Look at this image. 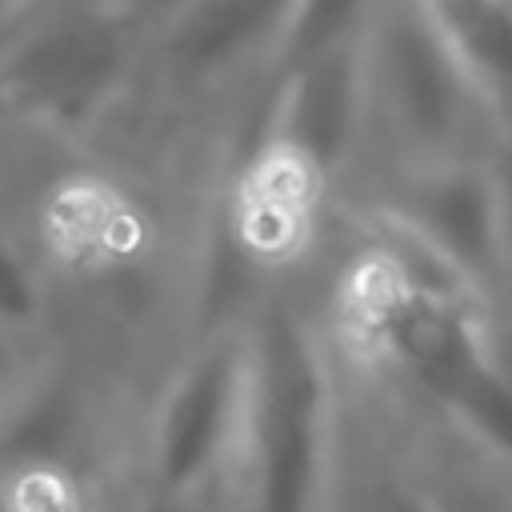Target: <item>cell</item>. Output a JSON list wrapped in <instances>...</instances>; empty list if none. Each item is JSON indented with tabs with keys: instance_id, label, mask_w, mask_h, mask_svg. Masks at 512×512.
I'll return each instance as SVG.
<instances>
[{
	"instance_id": "cell-1",
	"label": "cell",
	"mask_w": 512,
	"mask_h": 512,
	"mask_svg": "<svg viewBox=\"0 0 512 512\" xmlns=\"http://www.w3.org/2000/svg\"><path fill=\"white\" fill-rule=\"evenodd\" d=\"M356 60L360 136L340 180L344 204L388 176L500 148V104L468 68L432 0H368Z\"/></svg>"
},
{
	"instance_id": "cell-2",
	"label": "cell",
	"mask_w": 512,
	"mask_h": 512,
	"mask_svg": "<svg viewBox=\"0 0 512 512\" xmlns=\"http://www.w3.org/2000/svg\"><path fill=\"white\" fill-rule=\"evenodd\" d=\"M340 428L344 388L316 336L308 288H256L236 452L240 512H328Z\"/></svg>"
},
{
	"instance_id": "cell-3",
	"label": "cell",
	"mask_w": 512,
	"mask_h": 512,
	"mask_svg": "<svg viewBox=\"0 0 512 512\" xmlns=\"http://www.w3.org/2000/svg\"><path fill=\"white\" fill-rule=\"evenodd\" d=\"M140 64L144 28L120 0H12L0 16V112L12 120L88 136Z\"/></svg>"
},
{
	"instance_id": "cell-4",
	"label": "cell",
	"mask_w": 512,
	"mask_h": 512,
	"mask_svg": "<svg viewBox=\"0 0 512 512\" xmlns=\"http://www.w3.org/2000/svg\"><path fill=\"white\" fill-rule=\"evenodd\" d=\"M344 232L340 176L296 136L256 124L216 192V244L228 276L256 288H308Z\"/></svg>"
},
{
	"instance_id": "cell-5",
	"label": "cell",
	"mask_w": 512,
	"mask_h": 512,
	"mask_svg": "<svg viewBox=\"0 0 512 512\" xmlns=\"http://www.w3.org/2000/svg\"><path fill=\"white\" fill-rule=\"evenodd\" d=\"M120 4L128 8V16H132V20L144 28V36H148V32H152L160 20H168L184 0H120Z\"/></svg>"
}]
</instances>
